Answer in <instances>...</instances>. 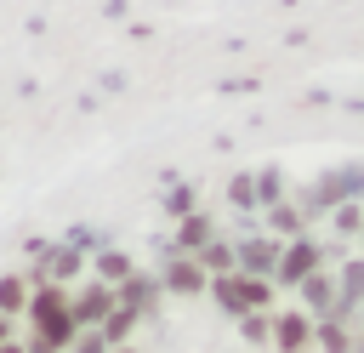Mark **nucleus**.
Instances as JSON below:
<instances>
[{
    "mask_svg": "<svg viewBox=\"0 0 364 353\" xmlns=\"http://www.w3.org/2000/svg\"><path fill=\"white\" fill-rule=\"evenodd\" d=\"M358 239H364V233H358Z\"/></svg>",
    "mask_w": 364,
    "mask_h": 353,
    "instance_id": "c85d7f7f",
    "label": "nucleus"
},
{
    "mask_svg": "<svg viewBox=\"0 0 364 353\" xmlns=\"http://www.w3.org/2000/svg\"><path fill=\"white\" fill-rule=\"evenodd\" d=\"M114 290H119V302H125V307H136V313H142V325H148V319L159 313V302H165V285H159V273H142V268H136L125 285H114Z\"/></svg>",
    "mask_w": 364,
    "mask_h": 353,
    "instance_id": "1a4fd4ad",
    "label": "nucleus"
},
{
    "mask_svg": "<svg viewBox=\"0 0 364 353\" xmlns=\"http://www.w3.org/2000/svg\"><path fill=\"white\" fill-rule=\"evenodd\" d=\"M296 296H301V307H307L313 319H330V313H336V302H341V290H336V268H318L313 279H301V285H296Z\"/></svg>",
    "mask_w": 364,
    "mask_h": 353,
    "instance_id": "9b49d317",
    "label": "nucleus"
},
{
    "mask_svg": "<svg viewBox=\"0 0 364 353\" xmlns=\"http://www.w3.org/2000/svg\"><path fill=\"white\" fill-rule=\"evenodd\" d=\"M353 353H364V325H358V347H353Z\"/></svg>",
    "mask_w": 364,
    "mask_h": 353,
    "instance_id": "cd10ccee",
    "label": "nucleus"
},
{
    "mask_svg": "<svg viewBox=\"0 0 364 353\" xmlns=\"http://www.w3.org/2000/svg\"><path fill=\"white\" fill-rule=\"evenodd\" d=\"M199 262H205V273H210V279H216V273H233V268H239V245H233L228 233H216V239L199 251Z\"/></svg>",
    "mask_w": 364,
    "mask_h": 353,
    "instance_id": "f3484780",
    "label": "nucleus"
},
{
    "mask_svg": "<svg viewBox=\"0 0 364 353\" xmlns=\"http://www.w3.org/2000/svg\"><path fill=\"white\" fill-rule=\"evenodd\" d=\"M136 273V262L125 256V251H114V245H102V251H91V279H108V285H125Z\"/></svg>",
    "mask_w": 364,
    "mask_h": 353,
    "instance_id": "2eb2a0df",
    "label": "nucleus"
},
{
    "mask_svg": "<svg viewBox=\"0 0 364 353\" xmlns=\"http://www.w3.org/2000/svg\"><path fill=\"white\" fill-rule=\"evenodd\" d=\"M330 228H336L341 239L364 233V199H347V205H336V211H330Z\"/></svg>",
    "mask_w": 364,
    "mask_h": 353,
    "instance_id": "4be33fe9",
    "label": "nucleus"
},
{
    "mask_svg": "<svg viewBox=\"0 0 364 353\" xmlns=\"http://www.w3.org/2000/svg\"><path fill=\"white\" fill-rule=\"evenodd\" d=\"M228 205L233 211H262L256 205V171H233L228 176Z\"/></svg>",
    "mask_w": 364,
    "mask_h": 353,
    "instance_id": "aec40b11",
    "label": "nucleus"
},
{
    "mask_svg": "<svg viewBox=\"0 0 364 353\" xmlns=\"http://www.w3.org/2000/svg\"><path fill=\"white\" fill-rule=\"evenodd\" d=\"M284 194H290V188H284V171H279V165H262V171H256V205L267 211V205H279Z\"/></svg>",
    "mask_w": 364,
    "mask_h": 353,
    "instance_id": "6ab92c4d",
    "label": "nucleus"
},
{
    "mask_svg": "<svg viewBox=\"0 0 364 353\" xmlns=\"http://www.w3.org/2000/svg\"><path fill=\"white\" fill-rule=\"evenodd\" d=\"M108 353H142V347H136V342H119V347H108Z\"/></svg>",
    "mask_w": 364,
    "mask_h": 353,
    "instance_id": "bb28decb",
    "label": "nucleus"
},
{
    "mask_svg": "<svg viewBox=\"0 0 364 353\" xmlns=\"http://www.w3.org/2000/svg\"><path fill=\"white\" fill-rule=\"evenodd\" d=\"M273 296H279V285H273V279H262V273H245V268H233V273H216V279H210V302H216L228 319L273 313Z\"/></svg>",
    "mask_w": 364,
    "mask_h": 353,
    "instance_id": "f257e3e1",
    "label": "nucleus"
},
{
    "mask_svg": "<svg viewBox=\"0 0 364 353\" xmlns=\"http://www.w3.org/2000/svg\"><path fill=\"white\" fill-rule=\"evenodd\" d=\"M313 347H318V353H353V347H358V325L341 319V313H330V319L313 325Z\"/></svg>",
    "mask_w": 364,
    "mask_h": 353,
    "instance_id": "4468645a",
    "label": "nucleus"
},
{
    "mask_svg": "<svg viewBox=\"0 0 364 353\" xmlns=\"http://www.w3.org/2000/svg\"><path fill=\"white\" fill-rule=\"evenodd\" d=\"M313 313L307 307H273V353H307L313 347Z\"/></svg>",
    "mask_w": 364,
    "mask_h": 353,
    "instance_id": "0eeeda50",
    "label": "nucleus"
},
{
    "mask_svg": "<svg viewBox=\"0 0 364 353\" xmlns=\"http://www.w3.org/2000/svg\"><path fill=\"white\" fill-rule=\"evenodd\" d=\"M68 353H108V336H102V330H80Z\"/></svg>",
    "mask_w": 364,
    "mask_h": 353,
    "instance_id": "b1692460",
    "label": "nucleus"
},
{
    "mask_svg": "<svg viewBox=\"0 0 364 353\" xmlns=\"http://www.w3.org/2000/svg\"><path fill=\"white\" fill-rule=\"evenodd\" d=\"M28 273H0V313L6 319H23L28 313Z\"/></svg>",
    "mask_w": 364,
    "mask_h": 353,
    "instance_id": "dca6fc26",
    "label": "nucleus"
},
{
    "mask_svg": "<svg viewBox=\"0 0 364 353\" xmlns=\"http://www.w3.org/2000/svg\"><path fill=\"white\" fill-rule=\"evenodd\" d=\"M85 268H91V256H85L74 239H63V245H34L28 285H46V279H57V285H80V279H85Z\"/></svg>",
    "mask_w": 364,
    "mask_h": 353,
    "instance_id": "7ed1b4c3",
    "label": "nucleus"
},
{
    "mask_svg": "<svg viewBox=\"0 0 364 353\" xmlns=\"http://www.w3.org/2000/svg\"><path fill=\"white\" fill-rule=\"evenodd\" d=\"M318 268H330V251L313 239V233H301V239H284V251H279V268H273V285L279 290H296L301 279H313Z\"/></svg>",
    "mask_w": 364,
    "mask_h": 353,
    "instance_id": "20e7f679",
    "label": "nucleus"
},
{
    "mask_svg": "<svg viewBox=\"0 0 364 353\" xmlns=\"http://www.w3.org/2000/svg\"><path fill=\"white\" fill-rule=\"evenodd\" d=\"M11 336H17V319H6V313H0V347H6Z\"/></svg>",
    "mask_w": 364,
    "mask_h": 353,
    "instance_id": "393cba45",
    "label": "nucleus"
},
{
    "mask_svg": "<svg viewBox=\"0 0 364 353\" xmlns=\"http://www.w3.org/2000/svg\"><path fill=\"white\" fill-rule=\"evenodd\" d=\"M267 233L273 239H301V233H313V216L301 211V199H279V205H267Z\"/></svg>",
    "mask_w": 364,
    "mask_h": 353,
    "instance_id": "f8f14e48",
    "label": "nucleus"
},
{
    "mask_svg": "<svg viewBox=\"0 0 364 353\" xmlns=\"http://www.w3.org/2000/svg\"><path fill=\"white\" fill-rule=\"evenodd\" d=\"M136 325H142V313H136V307H125V302H119V307H114V313H108V319H102V325H97V330H102V336H108V347H119V342H136Z\"/></svg>",
    "mask_w": 364,
    "mask_h": 353,
    "instance_id": "a211bd4d",
    "label": "nucleus"
},
{
    "mask_svg": "<svg viewBox=\"0 0 364 353\" xmlns=\"http://www.w3.org/2000/svg\"><path fill=\"white\" fill-rule=\"evenodd\" d=\"M114 307H119V290L108 279H80L74 285V319H80V330H97Z\"/></svg>",
    "mask_w": 364,
    "mask_h": 353,
    "instance_id": "423d86ee",
    "label": "nucleus"
},
{
    "mask_svg": "<svg viewBox=\"0 0 364 353\" xmlns=\"http://www.w3.org/2000/svg\"><path fill=\"white\" fill-rule=\"evenodd\" d=\"M159 285H165V296H210V273H205V262L199 256H182V251H171L165 262H159Z\"/></svg>",
    "mask_w": 364,
    "mask_h": 353,
    "instance_id": "39448f33",
    "label": "nucleus"
},
{
    "mask_svg": "<svg viewBox=\"0 0 364 353\" xmlns=\"http://www.w3.org/2000/svg\"><path fill=\"white\" fill-rule=\"evenodd\" d=\"M301 199V211L307 216H330L336 205H347V199H364V165H336V171H324L307 194H296Z\"/></svg>",
    "mask_w": 364,
    "mask_h": 353,
    "instance_id": "f03ea898",
    "label": "nucleus"
},
{
    "mask_svg": "<svg viewBox=\"0 0 364 353\" xmlns=\"http://www.w3.org/2000/svg\"><path fill=\"white\" fill-rule=\"evenodd\" d=\"M233 245H239V268H245V273H262V279H273L284 239H273V233H245V239H233Z\"/></svg>",
    "mask_w": 364,
    "mask_h": 353,
    "instance_id": "6e6552de",
    "label": "nucleus"
},
{
    "mask_svg": "<svg viewBox=\"0 0 364 353\" xmlns=\"http://www.w3.org/2000/svg\"><path fill=\"white\" fill-rule=\"evenodd\" d=\"M239 325V336L250 342V347H273V313H245V319H233Z\"/></svg>",
    "mask_w": 364,
    "mask_h": 353,
    "instance_id": "412c9836",
    "label": "nucleus"
},
{
    "mask_svg": "<svg viewBox=\"0 0 364 353\" xmlns=\"http://www.w3.org/2000/svg\"><path fill=\"white\" fill-rule=\"evenodd\" d=\"M336 290H341L336 313H341V319H358V307H364V256H347V262L336 268Z\"/></svg>",
    "mask_w": 364,
    "mask_h": 353,
    "instance_id": "ddd939ff",
    "label": "nucleus"
},
{
    "mask_svg": "<svg viewBox=\"0 0 364 353\" xmlns=\"http://www.w3.org/2000/svg\"><path fill=\"white\" fill-rule=\"evenodd\" d=\"M222 228H216V216L210 211H188L182 222H176V233H171V251H182V256H199L210 239H216Z\"/></svg>",
    "mask_w": 364,
    "mask_h": 353,
    "instance_id": "9d476101",
    "label": "nucleus"
},
{
    "mask_svg": "<svg viewBox=\"0 0 364 353\" xmlns=\"http://www.w3.org/2000/svg\"><path fill=\"white\" fill-rule=\"evenodd\" d=\"M0 353H28V347H23V336H11V342H6Z\"/></svg>",
    "mask_w": 364,
    "mask_h": 353,
    "instance_id": "a878e982",
    "label": "nucleus"
},
{
    "mask_svg": "<svg viewBox=\"0 0 364 353\" xmlns=\"http://www.w3.org/2000/svg\"><path fill=\"white\" fill-rule=\"evenodd\" d=\"M188 211H199V188H193V182H182V188L165 194V216H171V222H182Z\"/></svg>",
    "mask_w": 364,
    "mask_h": 353,
    "instance_id": "5701e85b",
    "label": "nucleus"
}]
</instances>
